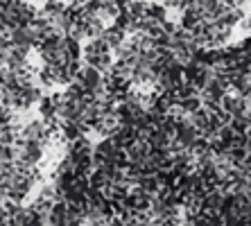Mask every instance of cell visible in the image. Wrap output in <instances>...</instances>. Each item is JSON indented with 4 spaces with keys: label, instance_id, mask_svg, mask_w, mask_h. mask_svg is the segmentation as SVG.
Returning a JSON list of instances; mask_svg holds the SVG:
<instances>
[{
    "label": "cell",
    "instance_id": "6da1fadb",
    "mask_svg": "<svg viewBox=\"0 0 251 226\" xmlns=\"http://www.w3.org/2000/svg\"><path fill=\"white\" fill-rule=\"evenodd\" d=\"M82 59L84 64L95 68L98 73H109L116 64V59H113V50L106 46L102 39H93V41H86V46L82 48Z\"/></svg>",
    "mask_w": 251,
    "mask_h": 226
},
{
    "label": "cell",
    "instance_id": "7a4b0ae2",
    "mask_svg": "<svg viewBox=\"0 0 251 226\" xmlns=\"http://www.w3.org/2000/svg\"><path fill=\"white\" fill-rule=\"evenodd\" d=\"M88 5V0H46V7L52 12L61 14H73V12H82Z\"/></svg>",
    "mask_w": 251,
    "mask_h": 226
},
{
    "label": "cell",
    "instance_id": "3957f363",
    "mask_svg": "<svg viewBox=\"0 0 251 226\" xmlns=\"http://www.w3.org/2000/svg\"><path fill=\"white\" fill-rule=\"evenodd\" d=\"M190 0H158V5L165 7V12H176V14H183V9L188 7Z\"/></svg>",
    "mask_w": 251,
    "mask_h": 226
},
{
    "label": "cell",
    "instance_id": "277c9868",
    "mask_svg": "<svg viewBox=\"0 0 251 226\" xmlns=\"http://www.w3.org/2000/svg\"><path fill=\"white\" fill-rule=\"evenodd\" d=\"M249 5H251V0H249Z\"/></svg>",
    "mask_w": 251,
    "mask_h": 226
}]
</instances>
